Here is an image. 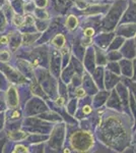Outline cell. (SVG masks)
Listing matches in <instances>:
<instances>
[{
  "label": "cell",
  "instance_id": "cell-32",
  "mask_svg": "<svg viewBox=\"0 0 136 153\" xmlns=\"http://www.w3.org/2000/svg\"><path fill=\"white\" fill-rule=\"evenodd\" d=\"M21 117V111L18 110H12V111L9 113V120H18Z\"/></svg>",
  "mask_w": 136,
  "mask_h": 153
},
{
  "label": "cell",
  "instance_id": "cell-37",
  "mask_svg": "<svg viewBox=\"0 0 136 153\" xmlns=\"http://www.w3.org/2000/svg\"><path fill=\"white\" fill-rule=\"evenodd\" d=\"M130 103H131V107H132L133 113H134V117H135V120H136V102H135L134 98H133L132 96L130 97Z\"/></svg>",
  "mask_w": 136,
  "mask_h": 153
},
{
  "label": "cell",
  "instance_id": "cell-44",
  "mask_svg": "<svg viewBox=\"0 0 136 153\" xmlns=\"http://www.w3.org/2000/svg\"><path fill=\"white\" fill-rule=\"evenodd\" d=\"M6 86V82H5V79L3 78V76L0 75V88L4 89Z\"/></svg>",
  "mask_w": 136,
  "mask_h": 153
},
{
  "label": "cell",
  "instance_id": "cell-22",
  "mask_svg": "<svg viewBox=\"0 0 136 153\" xmlns=\"http://www.w3.org/2000/svg\"><path fill=\"white\" fill-rule=\"evenodd\" d=\"M109 95V93L107 92H105V91H103V92H101L100 94H99L98 96L96 97V99H95V103L96 105H102L104 102L106 101V99H107V96Z\"/></svg>",
  "mask_w": 136,
  "mask_h": 153
},
{
  "label": "cell",
  "instance_id": "cell-7",
  "mask_svg": "<svg viewBox=\"0 0 136 153\" xmlns=\"http://www.w3.org/2000/svg\"><path fill=\"white\" fill-rule=\"evenodd\" d=\"M117 34L123 37H133L136 34V25H122L117 29Z\"/></svg>",
  "mask_w": 136,
  "mask_h": 153
},
{
  "label": "cell",
  "instance_id": "cell-12",
  "mask_svg": "<svg viewBox=\"0 0 136 153\" xmlns=\"http://www.w3.org/2000/svg\"><path fill=\"white\" fill-rule=\"evenodd\" d=\"M85 65L90 71H93L95 68V60H93V49L90 48L85 59Z\"/></svg>",
  "mask_w": 136,
  "mask_h": 153
},
{
  "label": "cell",
  "instance_id": "cell-15",
  "mask_svg": "<svg viewBox=\"0 0 136 153\" xmlns=\"http://www.w3.org/2000/svg\"><path fill=\"white\" fill-rule=\"evenodd\" d=\"M121 65L123 66L122 73L124 74L125 76H132V63H131L130 60L124 59V60L121 61Z\"/></svg>",
  "mask_w": 136,
  "mask_h": 153
},
{
  "label": "cell",
  "instance_id": "cell-10",
  "mask_svg": "<svg viewBox=\"0 0 136 153\" xmlns=\"http://www.w3.org/2000/svg\"><path fill=\"white\" fill-rule=\"evenodd\" d=\"M128 22H136V5L131 4L123 16L122 23H128Z\"/></svg>",
  "mask_w": 136,
  "mask_h": 153
},
{
  "label": "cell",
  "instance_id": "cell-24",
  "mask_svg": "<svg viewBox=\"0 0 136 153\" xmlns=\"http://www.w3.org/2000/svg\"><path fill=\"white\" fill-rule=\"evenodd\" d=\"M111 35V34H110ZM110 35H107V34H104V35L102 36H100V37H98V41H99V45H101L103 48H105L106 46L109 44V38H110Z\"/></svg>",
  "mask_w": 136,
  "mask_h": 153
},
{
  "label": "cell",
  "instance_id": "cell-16",
  "mask_svg": "<svg viewBox=\"0 0 136 153\" xmlns=\"http://www.w3.org/2000/svg\"><path fill=\"white\" fill-rule=\"evenodd\" d=\"M60 56L58 55L57 53H54V56H53V59H52V62H51V68H52V71L53 74H55L56 76H58V73H59V65H60Z\"/></svg>",
  "mask_w": 136,
  "mask_h": 153
},
{
  "label": "cell",
  "instance_id": "cell-42",
  "mask_svg": "<svg viewBox=\"0 0 136 153\" xmlns=\"http://www.w3.org/2000/svg\"><path fill=\"white\" fill-rule=\"evenodd\" d=\"M26 10H28V11H33V10H35V3H33V2H29V3H26Z\"/></svg>",
  "mask_w": 136,
  "mask_h": 153
},
{
  "label": "cell",
  "instance_id": "cell-48",
  "mask_svg": "<svg viewBox=\"0 0 136 153\" xmlns=\"http://www.w3.org/2000/svg\"><path fill=\"white\" fill-rule=\"evenodd\" d=\"M133 2H134V3H136V0H133Z\"/></svg>",
  "mask_w": 136,
  "mask_h": 153
},
{
  "label": "cell",
  "instance_id": "cell-31",
  "mask_svg": "<svg viewBox=\"0 0 136 153\" xmlns=\"http://www.w3.org/2000/svg\"><path fill=\"white\" fill-rule=\"evenodd\" d=\"M121 56H122V54L117 52V51H110V53H109V59L110 60H118V59L121 58Z\"/></svg>",
  "mask_w": 136,
  "mask_h": 153
},
{
  "label": "cell",
  "instance_id": "cell-27",
  "mask_svg": "<svg viewBox=\"0 0 136 153\" xmlns=\"http://www.w3.org/2000/svg\"><path fill=\"white\" fill-rule=\"evenodd\" d=\"M48 139V136H31L29 138V142H33V143H38V142H42L45 141V140Z\"/></svg>",
  "mask_w": 136,
  "mask_h": 153
},
{
  "label": "cell",
  "instance_id": "cell-46",
  "mask_svg": "<svg viewBox=\"0 0 136 153\" xmlns=\"http://www.w3.org/2000/svg\"><path fill=\"white\" fill-rule=\"evenodd\" d=\"M134 71H135V74H134V76H133V79L136 81V60L134 61Z\"/></svg>",
  "mask_w": 136,
  "mask_h": 153
},
{
  "label": "cell",
  "instance_id": "cell-3",
  "mask_svg": "<svg viewBox=\"0 0 136 153\" xmlns=\"http://www.w3.org/2000/svg\"><path fill=\"white\" fill-rule=\"evenodd\" d=\"M125 6H126V1H123V0H120L116 4H114V6L111 8V10L109 11L105 21H104L103 24L104 28L106 30H112L115 28L116 24L119 21L121 14L124 11Z\"/></svg>",
  "mask_w": 136,
  "mask_h": 153
},
{
  "label": "cell",
  "instance_id": "cell-26",
  "mask_svg": "<svg viewBox=\"0 0 136 153\" xmlns=\"http://www.w3.org/2000/svg\"><path fill=\"white\" fill-rule=\"evenodd\" d=\"M123 43H124V39L120 38V37H117L116 39H114L112 45L110 46V49H109V50H113V49H118L121 45H122Z\"/></svg>",
  "mask_w": 136,
  "mask_h": 153
},
{
  "label": "cell",
  "instance_id": "cell-43",
  "mask_svg": "<svg viewBox=\"0 0 136 153\" xmlns=\"http://www.w3.org/2000/svg\"><path fill=\"white\" fill-rule=\"evenodd\" d=\"M76 106V100H74L73 101H71V103L69 104V107H68V109H69V111H70L71 113H73V112H75V110L73 109L74 107Z\"/></svg>",
  "mask_w": 136,
  "mask_h": 153
},
{
  "label": "cell",
  "instance_id": "cell-14",
  "mask_svg": "<svg viewBox=\"0 0 136 153\" xmlns=\"http://www.w3.org/2000/svg\"><path fill=\"white\" fill-rule=\"evenodd\" d=\"M83 86H85V89L86 91H88V93H90V94H93V93L96 92V88L93 86V81H91L90 76L88 75H86L85 76V79H83Z\"/></svg>",
  "mask_w": 136,
  "mask_h": 153
},
{
  "label": "cell",
  "instance_id": "cell-45",
  "mask_svg": "<svg viewBox=\"0 0 136 153\" xmlns=\"http://www.w3.org/2000/svg\"><path fill=\"white\" fill-rule=\"evenodd\" d=\"M3 124H4V113H0V131L3 128Z\"/></svg>",
  "mask_w": 136,
  "mask_h": 153
},
{
  "label": "cell",
  "instance_id": "cell-1",
  "mask_svg": "<svg viewBox=\"0 0 136 153\" xmlns=\"http://www.w3.org/2000/svg\"><path fill=\"white\" fill-rule=\"evenodd\" d=\"M127 132H126L125 128L121 124L119 120L116 118H110V120H106V124L103 126L102 132H101V138H102L103 142H106L110 146H114L116 143L115 148L120 147L121 144L125 146L127 143Z\"/></svg>",
  "mask_w": 136,
  "mask_h": 153
},
{
  "label": "cell",
  "instance_id": "cell-34",
  "mask_svg": "<svg viewBox=\"0 0 136 153\" xmlns=\"http://www.w3.org/2000/svg\"><path fill=\"white\" fill-rule=\"evenodd\" d=\"M9 59V53L7 51L0 52V61H7Z\"/></svg>",
  "mask_w": 136,
  "mask_h": 153
},
{
  "label": "cell",
  "instance_id": "cell-23",
  "mask_svg": "<svg viewBox=\"0 0 136 153\" xmlns=\"http://www.w3.org/2000/svg\"><path fill=\"white\" fill-rule=\"evenodd\" d=\"M96 62L100 65L107 63V57H106V56L104 55V53L101 50H99V49H96Z\"/></svg>",
  "mask_w": 136,
  "mask_h": 153
},
{
  "label": "cell",
  "instance_id": "cell-33",
  "mask_svg": "<svg viewBox=\"0 0 136 153\" xmlns=\"http://www.w3.org/2000/svg\"><path fill=\"white\" fill-rule=\"evenodd\" d=\"M5 25H6V19L4 18V14L2 12H0V31L4 30Z\"/></svg>",
  "mask_w": 136,
  "mask_h": 153
},
{
  "label": "cell",
  "instance_id": "cell-30",
  "mask_svg": "<svg viewBox=\"0 0 136 153\" xmlns=\"http://www.w3.org/2000/svg\"><path fill=\"white\" fill-rule=\"evenodd\" d=\"M36 14L38 16V19H47L49 16L48 13L45 10H43V9H36Z\"/></svg>",
  "mask_w": 136,
  "mask_h": 153
},
{
  "label": "cell",
  "instance_id": "cell-39",
  "mask_svg": "<svg viewBox=\"0 0 136 153\" xmlns=\"http://www.w3.org/2000/svg\"><path fill=\"white\" fill-rule=\"evenodd\" d=\"M93 29H91V28H86L85 30V35L87 37V38H90L91 36L93 35Z\"/></svg>",
  "mask_w": 136,
  "mask_h": 153
},
{
  "label": "cell",
  "instance_id": "cell-36",
  "mask_svg": "<svg viewBox=\"0 0 136 153\" xmlns=\"http://www.w3.org/2000/svg\"><path fill=\"white\" fill-rule=\"evenodd\" d=\"M13 21H14V24L18 27H21L24 25V19H21L19 16H15V18H14Z\"/></svg>",
  "mask_w": 136,
  "mask_h": 153
},
{
  "label": "cell",
  "instance_id": "cell-17",
  "mask_svg": "<svg viewBox=\"0 0 136 153\" xmlns=\"http://www.w3.org/2000/svg\"><path fill=\"white\" fill-rule=\"evenodd\" d=\"M28 134L24 132H21V131H14V132H8V137L10 138L11 140H14V141H17V140H24L26 138Z\"/></svg>",
  "mask_w": 136,
  "mask_h": 153
},
{
  "label": "cell",
  "instance_id": "cell-28",
  "mask_svg": "<svg viewBox=\"0 0 136 153\" xmlns=\"http://www.w3.org/2000/svg\"><path fill=\"white\" fill-rule=\"evenodd\" d=\"M104 6H91V7H88V8L85 9V12L86 13H98V12H101L103 9Z\"/></svg>",
  "mask_w": 136,
  "mask_h": 153
},
{
  "label": "cell",
  "instance_id": "cell-41",
  "mask_svg": "<svg viewBox=\"0 0 136 153\" xmlns=\"http://www.w3.org/2000/svg\"><path fill=\"white\" fill-rule=\"evenodd\" d=\"M76 96H77V97H83V96L85 95V89L83 88H79V89H77V90H76Z\"/></svg>",
  "mask_w": 136,
  "mask_h": 153
},
{
  "label": "cell",
  "instance_id": "cell-47",
  "mask_svg": "<svg viewBox=\"0 0 136 153\" xmlns=\"http://www.w3.org/2000/svg\"><path fill=\"white\" fill-rule=\"evenodd\" d=\"M6 0H0V5H3V4H5Z\"/></svg>",
  "mask_w": 136,
  "mask_h": 153
},
{
  "label": "cell",
  "instance_id": "cell-11",
  "mask_svg": "<svg viewBox=\"0 0 136 153\" xmlns=\"http://www.w3.org/2000/svg\"><path fill=\"white\" fill-rule=\"evenodd\" d=\"M118 82H119V76L114 75V74L109 73V71L106 73V88L112 89L117 85Z\"/></svg>",
  "mask_w": 136,
  "mask_h": 153
},
{
  "label": "cell",
  "instance_id": "cell-13",
  "mask_svg": "<svg viewBox=\"0 0 136 153\" xmlns=\"http://www.w3.org/2000/svg\"><path fill=\"white\" fill-rule=\"evenodd\" d=\"M107 105L110 106V107L117 108V109L121 110V101L119 99V97H118L116 91H113L112 92V95H111V98L107 102Z\"/></svg>",
  "mask_w": 136,
  "mask_h": 153
},
{
  "label": "cell",
  "instance_id": "cell-40",
  "mask_svg": "<svg viewBox=\"0 0 136 153\" xmlns=\"http://www.w3.org/2000/svg\"><path fill=\"white\" fill-rule=\"evenodd\" d=\"M91 111H93V108H91L90 105H85V106H83V107H82L83 114H90Z\"/></svg>",
  "mask_w": 136,
  "mask_h": 153
},
{
  "label": "cell",
  "instance_id": "cell-25",
  "mask_svg": "<svg viewBox=\"0 0 136 153\" xmlns=\"http://www.w3.org/2000/svg\"><path fill=\"white\" fill-rule=\"evenodd\" d=\"M64 43H65V38H64L62 35H57L55 38L53 39V44L59 48L62 47L64 45Z\"/></svg>",
  "mask_w": 136,
  "mask_h": 153
},
{
  "label": "cell",
  "instance_id": "cell-4",
  "mask_svg": "<svg viewBox=\"0 0 136 153\" xmlns=\"http://www.w3.org/2000/svg\"><path fill=\"white\" fill-rule=\"evenodd\" d=\"M64 138V126H58L55 130H54L52 137L50 138V146L56 148L61 147Z\"/></svg>",
  "mask_w": 136,
  "mask_h": 153
},
{
  "label": "cell",
  "instance_id": "cell-9",
  "mask_svg": "<svg viewBox=\"0 0 136 153\" xmlns=\"http://www.w3.org/2000/svg\"><path fill=\"white\" fill-rule=\"evenodd\" d=\"M7 102L8 105L11 107H15L18 104V95L14 87H9L8 92H7Z\"/></svg>",
  "mask_w": 136,
  "mask_h": 153
},
{
  "label": "cell",
  "instance_id": "cell-21",
  "mask_svg": "<svg viewBox=\"0 0 136 153\" xmlns=\"http://www.w3.org/2000/svg\"><path fill=\"white\" fill-rule=\"evenodd\" d=\"M66 26L68 27V29L70 30H74L77 26V19L74 16H69L67 21H66Z\"/></svg>",
  "mask_w": 136,
  "mask_h": 153
},
{
  "label": "cell",
  "instance_id": "cell-19",
  "mask_svg": "<svg viewBox=\"0 0 136 153\" xmlns=\"http://www.w3.org/2000/svg\"><path fill=\"white\" fill-rule=\"evenodd\" d=\"M93 76H95V80L96 84H98L99 87L102 88L103 87V68H98L93 74Z\"/></svg>",
  "mask_w": 136,
  "mask_h": 153
},
{
  "label": "cell",
  "instance_id": "cell-2",
  "mask_svg": "<svg viewBox=\"0 0 136 153\" xmlns=\"http://www.w3.org/2000/svg\"><path fill=\"white\" fill-rule=\"evenodd\" d=\"M71 144L76 151H87L93 145V136L87 132H76L71 138Z\"/></svg>",
  "mask_w": 136,
  "mask_h": 153
},
{
  "label": "cell",
  "instance_id": "cell-6",
  "mask_svg": "<svg viewBox=\"0 0 136 153\" xmlns=\"http://www.w3.org/2000/svg\"><path fill=\"white\" fill-rule=\"evenodd\" d=\"M0 70L4 71V74L7 76V78H8L10 81H12V82L21 83V82H26V81L23 76L19 75L17 71H15L13 68H11L10 66H8V65H0Z\"/></svg>",
  "mask_w": 136,
  "mask_h": 153
},
{
  "label": "cell",
  "instance_id": "cell-8",
  "mask_svg": "<svg viewBox=\"0 0 136 153\" xmlns=\"http://www.w3.org/2000/svg\"><path fill=\"white\" fill-rule=\"evenodd\" d=\"M122 53L127 58H132L135 56V45L133 41H127L122 48Z\"/></svg>",
  "mask_w": 136,
  "mask_h": 153
},
{
  "label": "cell",
  "instance_id": "cell-5",
  "mask_svg": "<svg viewBox=\"0 0 136 153\" xmlns=\"http://www.w3.org/2000/svg\"><path fill=\"white\" fill-rule=\"evenodd\" d=\"M28 114L29 115H33L35 113H39L42 111H46L47 110V106L45 105V103L42 100L38 99V98H34L32 99L31 102L28 104Z\"/></svg>",
  "mask_w": 136,
  "mask_h": 153
},
{
  "label": "cell",
  "instance_id": "cell-38",
  "mask_svg": "<svg viewBox=\"0 0 136 153\" xmlns=\"http://www.w3.org/2000/svg\"><path fill=\"white\" fill-rule=\"evenodd\" d=\"M47 2H48V0H37L36 4L38 7H40V8H43V7H45L47 5Z\"/></svg>",
  "mask_w": 136,
  "mask_h": 153
},
{
  "label": "cell",
  "instance_id": "cell-29",
  "mask_svg": "<svg viewBox=\"0 0 136 153\" xmlns=\"http://www.w3.org/2000/svg\"><path fill=\"white\" fill-rule=\"evenodd\" d=\"M108 68L110 71H114V73H116L117 75H119V74H120V68H119V65H118V63H116V62L109 63V65H108Z\"/></svg>",
  "mask_w": 136,
  "mask_h": 153
},
{
  "label": "cell",
  "instance_id": "cell-35",
  "mask_svg": "<svg viewBox=\"0 0 136 153\" xmlns=\"http://www.w3.org/2000/svg\"><path fill=\"white\" fill-rule=\"evenodd\" d=\"M28 151H29L28 148L26 146H23V145H17L13 150V152H28Z\"/></svg>",
  "mask_w": 136,
  "mask_h": 153
},
{
  "label": "cell",
  "instance_id": "cell-18",
  "mask_svg": "<svg viewBox=\"0 0 136 153\" xmlns=\"http://www.w3.org/2000/svg\"><path fill=\"white\" fill-rule=\"evenodd\" d=\"M40 37V34H24V45H29V44H32L35 40H37V39Z\"/></svg>",
  "mask_w": 136,
  "mask_h": 153
},
{
  "label": "cell",
  "instance_id": "cell-20",
  "mask_svg": "<svg viewBox=\"0 0 136 153\" xmlns=\"http://www.w3.org/2000/svg\"><path fill=\"white\" fill-rule=\"evenodd\" d=\"M9 38H10V45L12 46V48L15 49L17 46L19 45L21 36H19V34H17V33H12L11 35L9 36Z\"/></svg>",
  "mask_w": 136,
  "mask_h": 153
}]
</instances>
